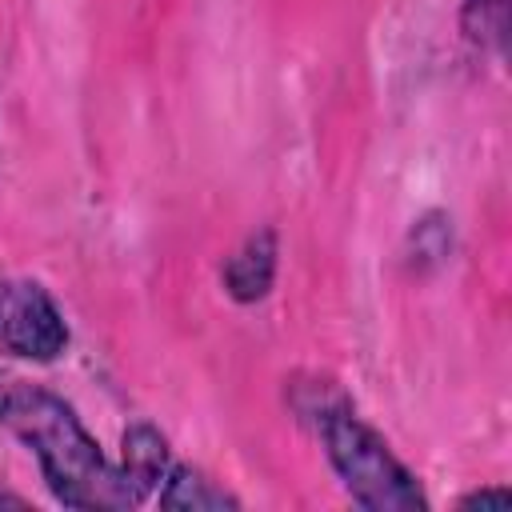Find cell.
Listing matches in <instances>:
<instances>
[{
    "label": "cell",
    "instance_id": "1",
    "mask_svg": "<svg viewBox=\"0 0 512 512\" xmlns=\"http://www.w3.org/2000/svg\"><path fill=\"white\" fill-rule=\"evenodd\" d=\"M0 424L12 428L40 460L52 496L68 508H128L136 504L120 468L108 464L80 416L36 384L0 388Z\"/></svg>",
    "mask_w": 512,
    "mask_h": 512
},
{
    "label": "cell",
    "instance_id": "2",
    "mask_svg": "<svg viewBox=\"0 0 512 512\" xmlns=\"http://www.w3.org/2000/svg\"><path fill=\"white\" fill-rule=\"evenodd\" d=\"M316 432L324 440L328 464L336 468L340 484L348 488V496L360 508H372V512L428 508V496H424L420 480L408 472V464L380 440L376 428H368L360 416H352V408H344V404L320 408Z\"/></svg>",
    "mask_w": 512,
    "mask_h": 512
},
{
    "label": "cell",
    "instance_id": "3",
    "mask_svg": "<svg viewBox=\"0 0 512 512\" xmlns=\"http://www.w3.org/2000/svg\"><path fill=\"white\" fill-rule=\"evenodd\" d=\"M0 348L40 364L68 348L64 312L36 280H0Z\"/></svg>",
    "mask_w": 512,
    "mask_h": 512
},
{
    "label": "cell",
    "instance_id": "4",
    "mask_svg": "<svg viewBox=\"0 0 512 512\" xmlns=\"http://www.w3.org/2000/svg\"><path fill=\"white\" fill-rule=\"evenodd\" d=\"M172 452H168V440L152 428V424H132L120 440V476L124 484L132 488L136 504L156 496V488L164 484L168 468H172Z\"/></svg>",
    "mask_w": 512,
    "mask_h": 512
},
{
    "label": "cell",
    "instance_id": "5",
    "mask_svg": "<svg viewBox=\"0 0 512 512\" xmlns=\"http://www.w3.org/2000/svg\"><path fill=\"white\" fill-rule=\"evenodd\" d=\"M276 280V232L260 228L252 232L224 264V292L240 304H256L268 296Z\"/></svg>",
    "mask_w": 512,
    "mask_h": 512
},
{
    "label": "cell",
    "instance_id": "6",
    "mask_svg": "<svg viewBox=\"0 0 512 512\" xmlns=\"http://www.w3.org/2000/svg\"><path fill=\"white\" fill-rule=\"evenodd\" d=\"M156 504L160 508H236L240 500L228 496L224 488H216L208 476H200L188 464H172L164 484L156 488Z\"/></svg>",
    "mask_w": 512,
    "mask_h": 512
},
{
    "label": "cell",
    "instance_id": "7",
    "mask_svg": "<svg viewBox=\"0 0 512 512\" xmlns=\"http://www.w3.org/2000/svg\"><path fill=\"white\" fill-rule=\"evenodd\" d=\"M460 28L476 48L500 52L508 40V0H464Z\"/></svg>",
    "mask_w": 512,
    "mask_h": 512
},
{
    "label": "cell",
    "instance_id": "8",
    "mask_svg": "<svg viewBox=\"0 0 512 512\" xmlns=\"http://www.w3.org/2000/svg\"><path fill=\"white\" fill-rule=\"evenodd\" d=\"M508 500H512L508 488H476V492H468L460 504H464V508H476V504H480V508H504Z\"/></svg>",
    "mask_w": 512,
    "mask_h": 512
}]
</instances>
